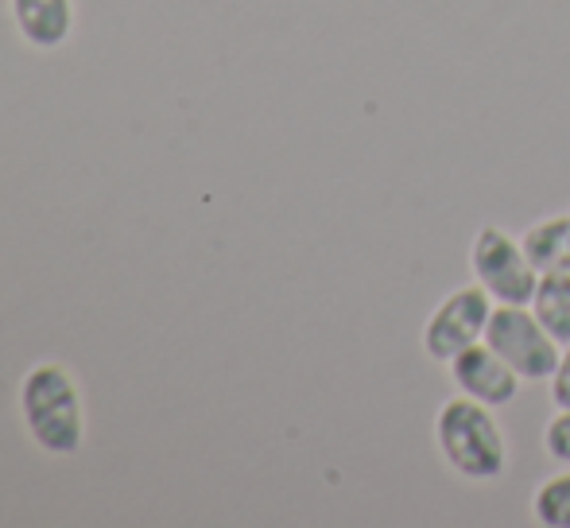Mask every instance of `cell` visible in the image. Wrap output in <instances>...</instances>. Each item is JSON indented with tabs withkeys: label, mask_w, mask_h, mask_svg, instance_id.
<instances>
[{
	"label": "cell",
	"mask_w": 570,
	"mask_h": 528,
	"mask_svg": "<svg viewBox=\"0 0 570 528\" xmlns=\"http://www.w3.org/2000/svg\"><path fill=\"white\" fill-rule=\"evenodd\" d=\"M435 443L446 467L470 482H493L509 470V439L493 408L458 393L435 412Z\"/></svg>",
	"instance_id": "obj_2"
},
{
	"label": "cell",
	"mask_w": 570,
	"mask_h": 528,
	"mask_svg": "<svg viewBox=\"0 0 570 528\" xmlns=\"http://www.w3.org/2000/svg\"><path fill=\"white\" fill-rule=\"evenodd\" d=\"M520 242L540 272H570V214H551L535 222Z\"/></svg>",
	"instance_id": "obj_8"
},
{
	"label": "cell",
	"mask_w": 570,
	"mask_h": 528,
	"mask_svg": "<svg viewBox=\"0 0 570 528\" xmlns=\"http://www.w3.org/2000/svg\"><path fill=\"white\" fill-rule=\"evenodd\" d=\"M451 381L458 385V393L481 400V404H489V408L512 404L520 393V373L512 370L485 339L473 342V346L462 350L458 358H451Z\"/></svg>",
	"instance_id": "obj_6"
},
{
	"label": "cell",
	"mask_w": 570,
	"mask_h": 528,
	"mask_svg": "<svg viewBox=\"0 0 570 528\" xmlns=\"http://www.w3.org/2000/svg\"><path fill=\"white\" fill-rule=\"evenodd\" d=\"M16 31L36 51H55L75 31V0H8Z\"/></svg>",
	"instance_id": "obj_7"
},
{
	"label": "cell",
	"mask_w": 570,
	"mask_h": 528,
	"mask_svg": "<svg viewBox=\"0 0 570 528\" xmlns=\"http://www.w3.org/2000/svg\"><path fill=\"white\" fill-rule=\"evenodd\" d=\"M532 517L543 528H570V467L535 486Z\"/></svg>",
	"instance_id": "obj_10"
},
{
	"label": "cell",
	"mask_w": 570,
	"mask_h": 528,
	"mask_svg": "<svg viewBox=\"0 0 570 528\" xmlns=\"http://www.w3.org/2000/svg\"><path fill=\"white\" fill-rule=\"evenodd\" d=\"M485 342L520 373V381H551L563 346L548 334L528 303H497L485 326Z\"/></svg>",
	"instance_id": "obj_3"
},
{
	"label": "cell",
	"mask_w": 570,
	"mask_h": 528,
	"mask_svg": "<svg viewBox=\"0 0 570 528\" xmlns=\"http://www.w3.org/2000/svg\"><path fill=\"white\" fill-rule=\"evenodd\" d=\"M20 415L47 454H78L86 443V400L62 362H39L20 381Z\"/></svg>",
	"instance_id": "obj_1"
},
{
	"label": "cell",
	"mask_w": 570,
	"mask_h": 528,
	"mask_svg": "<svg viewBox=\"0 0 570 528\" xmlns=\"http://www.w3.org/2000/svg\"><path fill=\"white\" fill-rule=\"evenodd\" d=\"M528 307L535 311L548 334L567 346L570 342V272H540V284H535V295Z\"/></svg>",
	"instance_id": "obj_9"
},
{
	"label": "cell",
	"mask_w": 570,
	"mask_h": 528,
	"mask_svg": "<svg viewBox=\"0 0 570 528\" xmlns=\"http://www.w3.org/2000/svg\"><path fill=\"white\" fill-rule=\"evenodd\" d=\"M493 307H497L493 295L481 284L454 287V292L431 311L428 323H423V354H428L431 362L451 365V358H458L462 350H470L473 342L485 339Z\"/></svg>",
	"instance_id": "obj_5"
},
{
	"label": "cell",
	"mask_w": 570,
	"mask_h": 528,
	"mask_svg": "<svg viewBox=\"0 0 570 528\" xmlns=\"http://www.w3.org/2000/svg\"><path fill=\"white\" fill-rule=\"evenodd\" d=\"M551 400H556V408H570V342L563 346L556 373H551Z\"/></svg>",
	"instance_id": "obj_12"
},
{
	"label": "cell",
	"mask_w": 570,
	"mask_h": 528,
	"mask_svg": "<svg viewBox=\"0 0 570 528\" xmlns=\"http://www.w3.org/2000/svg\"><path fill=\"white\" fill-rule=\"evenodd\" d=\"M543 451L556 462L570 467V408H559L548 420V428H543Z\"/></svg>",
	"instance_id": "obj_11"
},
{
	"label": "cell",
	"mask_w": 570,
	"mask_h": 528,
	"mask_svg": "<svg viewBox=\"0 0 570 528\" xmlns=\"http://www.w3.org/2000/svg\"><path fill=\"white\" fill-rule=\"evenodd\" d=\"M470 272L493 303H532L540 268L524 253V242L501 226H481L470 245Z\"/></svg>",
	"instance_id": "obj_4"
}]
</instances>
